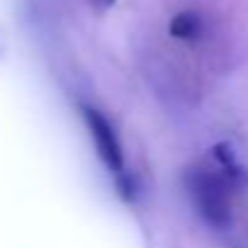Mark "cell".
<instances>
[{
  "label": "cell",
  "mask_w": 248,
  "mask_h": 248,
  "mask_svg": "<svg viewBox=\"0 0 248 248\" xmlns=\"http://www.w3.org/2000/svg\"><path fill=\"white\" fill-rule=\"evenodd\" d=\"M185 187L195 202L200 217L217 229L229 226L231 221V192L233 185L221 173V168L197 166L185 173Z\"/></svg>",
  "instance_id": "1"
},
{
  "label": "cell",
  "mask_w": 248,
  "mask_h": 248,
  "mask_svg": "<svg viewBox=\"0 0 248 248\" xmlns=\"http://www.w3.org/2000/svg\"><path fill=\"white\" fill-rule=\"evenodd\" d=\"M202 32H204V20L197 10H183L170 20V34L175 39L190 42V39H197Z\"/></svg>",
  "instance_id": "3"
},
{
  "label": "cell",
  "mask_w": 248,
  "mask_h": 248,
  "mask_svg": "<svg viewBox=\"0 0 248 248\" xmlns=\"http://www.w3.org/2000/svg\"><path fill=\"white\" fill-rule=\"evenodd\" d=\"M97 3H102V5H109V3H112V0H97Z\"/></svg>",
  "instance_id": "4"
},
{
  "label": "cell",
  "mask_w": 248,
  "mask_h": 248,
  "mask_svg": "<svg viewBox=\"0 0 248 248\" xmlns=\"http://www.w3.org/2000/svg\"><path fill=\"white\" fill-rule=\"evenodd\" d=\"M83 119H85L88 134H90V139L97 149L100 161L105 163V168L112 175L119 178V183L124 187V151H122V144H119L114 127L100 109H95L90 105H83Z\"/></svg>",
  "instance_id": "2"
}]
</instances>
